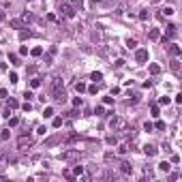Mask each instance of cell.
I'll use <instances>...</instances> for the list:
<instances>
[{"mask_svg": "<svg viewBox=\"0 0 182 182\" xmlns=\"http://www.w3.org/2000/svg\"><path fill=\"white\" fill-rule=\"evenodd\" d=\"M109 129H111V131H116V133H124V131L129 129V124H127V120H124V118L114 116V118L109 120Z\"/></svg>", "mask_w": 182, "mask_h": 182, "instance_id": "cell-1", "label": "cell"}, {"mask_svg": "<svg viewBox=\"0 0 182 182\" xmlns=\"http://www.w3.org/2000/svg\"><path fill=\"white\" fill-rule=\"evenodd\" d=\"M58 11H60V17H64V19H73L75 17V6L69 4V2H62Z\"/></svg>", "mask_w": 182, "mask_h": 182, "instance_id": "cell-2", "label": "cell"}, {"mask_svg": "<svg viewBox=\"0 0 182 182\" xmlns=\"http://www.w3.org/2000/svg\"><path fill=\"white\" fill-rule=\"evenodd\" d=\"M165 28H167V30H165V37L161 39V43H163V45H165V43H169V39H174V37H176V32H178V30H176V24H167Z\"/></svg>", "mask_w": 182, "mask_h": 182, "instance_id": "cell-3", "label": "cell"}, {"mask_svg": "<svg viewBox=\"0 0 182 182\" xmlns=\"http://www.w3.org/2000/svg\"><path fill=\"white\" fill-rule=\"evenodd\" d=\"M79 156H82V152H79V150H67V152H62V161H67V163L79 161Z\"/></svg>", "mask_w": 182, "mask_h": 182, "instance_id": "cell-4", "label": "cell"}, {"mask_svg": "<svg viewBox=\"0 0 182 182\" xmlns=\"http://www.w3.org/2000/svg\"><path fill=\"white\" fill-rule=\"evenodd\" d=\"M51 99L58 101V103H64V101H67V92H64V88H54V90H51Z\"/></svg>", "mask_w": 182, "mask_h": 182, "instance_id": "cell-5", "label": "cell"}, {"mask_svg": "<svg viewBox=\"0 0 182 182\" xmlns=\"http://www.w3.org/2000/svg\"><path fill=\"white\" fill-rule=\"evenodd\" d=\"M30 146H32V137L30 135H22L17 139V148H19V150H26V148H30Z\"/></svg>", "mask_w": 182, "mask_h": 182, "instance_id": "cell-6", "label": "cell"}, {"mask_svg": "<svg viewBox=\"0 0 182 182\" xmlns=\"http://www.w3.org/2000/svg\"><path fill=\"white\" fill-rule=\"evenodd\" d=\"M156 152H159V148H156L154 144H146V146H144V154H146V156H154Z\"/></svg>", "mask_w": 182, "mask_h": 182, "instance_id": "cell-7", "label": "cell"}, {"mask_svg": "<svg viewBox=\"0 0 182 182\" xmlns=\"http://www.w3.org/2000/svg\"><path fill=\"white\" fill-rule=\"evenodd\" d=\"M167 51H169V56H172V58H178V56L182 54L180 45H176V43H169V47H167Z\"/></svg>", "mask_w": 182, "mask_h": 182, "instance_id": "cell-8", "label": "cell"}, {"mask_svg": "<svg viewBox=\"0 0 182 182\" xmlns=\"http://www.w3.org/2000/svg\"><path fill=\"white\" fill-rule=\"evenodd\" d=\"M135 60L137 62H146V60H148V49H137L135 51Z\"/></svg>", "mask_w": 182, "mask_h": 182, "instance_id": "cell-9", "label": "cell"}, {"mask_svg": "<svg viewBox=\"0 0 182 182\" xmlns=\"http://www.w3.org/2000/svg\"><path fill=\"white\" fill-rule=\"evenodd\" d=\"M118 165H120V172H122V174H131V172H133V165H131L129 161H122V163H118Z\"/></svg>", "mask_w": 182, "mask_h": 182, "instance_id": "cell-10", "label": "cell"}, {"mask_svg": "<svg viewBox=\"0 0 182 182\" xmlns=\"http://www.w3.org/2000/svg\"><path fill=\"white\" fill-rule=\"evenodd\" d=\"M169 67H172V71H174L176 75H180V60H178V58H172Z\"/></svg>", "mask_w": 182, "mask_h": 182, "instance_id": "cell-11", "label": "cell"}, {"mask_svg": "<svg viewBox=\"0 0 182 182\" xmlns=\"http://www.w3.org/2000/svg\"><path fill=\"white\" fill-rule=\"evenodd\" d=\"M4 101H6V109H9V111H13V109H17V107H19V103H17L15 99H9V96H6Z\"/></svg>", "mask_w": 182, "mask_h": 182, "instance_id": "cell-12", "label": "cell"}, {"mask_svg": "<svg viewBox=\"0 0 182 182\" xmlns=\"http://www.w3.org/2000/svg\"><path fill=\"white\" fill-rule=\"evenodd\" d=\"M32 19H34V15H32L30 11H24V13H22V22H24V24H30Z\"/></svg>", "mask_w": 182, "mask_h": 182, "instance_id": "cell-13", "label": "cell"}, {"mask_svg": "<svg viewBox=\"0 0 182 182\" xmlns=\"http://www.w3.org/2000/svg\"><path fill=\"white\" fill-rule=\"evenodd\" d=\"M90 79L94 84H99V82L103 79V73H101V71H94V73H90Z\"/></svg>", "mask_w": 182, "mask_h": 182, "instance_id": "cell-14", "label": "cell"}, {"mask_svg": "<svg viewBox=\"0 0 182 182\" xmlns=\"http://www.w3.org/2000/svg\"><path fill=\"white\" fill-rule=\"evenodd\" d=\"M11 26H13V28H17V30H22V28H24V22H22V17H17V19H11Z\"/></svg>", "mask_w": 182, "mask_h": 182, "instance_id": "cell-15", "label": "cell"}, {"mask_svg": "<svg viewBox=\"0 0 182 182\" xmlns=\"http://www.w3.org/2000/svg\"><path fill=\"white\" fill-rule=\"evenodd\" d=\"M105 163H118V156H116L114 152H107V154H105Z\"/></svg>", "mask_w": 182, "mask_h": 182, "instance_id": "cell-16", "label": "cell"}, {"mask_svg": "<svg viewBox=\"0 0 182 182\" xmlns=\"http://www.w3.org/2000/svg\"><path fill=\"white\" fill-rule=\"evenodd\" d=\"M148 37H150V41H156V39L161 37V34H159V30H156V28H152V30L148 32Z\"/></svg>", "mask_w": 182, "mask_h": 182, "instance_id": "cell-17", "label": "cell"}, {"mask_svg": "<svg viewBox=\"0 0 182 182\" xmlns=\"http://www.w3.org/2000/svg\"><path fill=\"white\" fill-rule=\"evenodd\" d=\"M9 60H11V64H15V67H17V64H22V62H19V56H17V54H9Z\"/></svg>", "mask_w": 182, "mask_h": 182, "instance_id": "cell-18", "label": "cell"}, {"mask_svg": "<svg viewBox=\"0 0 182 182\" xmlns=\"http://www.w3.org/2000/svg\"><path fill=\"white\" fill-rule=\"evenodd\" d=\"M159 169H161V172H165V174H167V172H169V169H172V165H169V163H167V161H163V163H159Z\"/></svg>", "mask_w": 182, "mask_h": 182, "instance_id": "cell-19", "label": "cell"}, {"mask_svg": "<svg viewBox=\"0 0 182 182\" xmlns=\"http://www.w3.org/2000/svg\"><path fill=\"white\" fill-rule=\"evenodd\" d=\"M150 73H152V75H159V73H161V67L152 62V64H150Z\"/></svg>", "mask_w": 182, "mask_h": 182, "instance_id": "cell-20", "label": "cell"}, {"mask_svg": "<svg viewBox=\"0 0 182 182\" xmlns=\"http://www.w3.org/2000/svg\"><path fill=\"white\" fill-rule=\"evenodd\" d=\"M54 88H62V79L60 77H54V82H51V90Z\"/></svg>", "mask_w": 182, "mask_h": 182, "instance_id": "cell-21", "label": "cell"}, {"mask_svg": "<svg viewBox=\"0 0 182 182\" xmlns=\"http://www.w3.org/2000/svg\"><path fill=\"white\" fill-rule=\"evenodd\" d=\"M19 124V118L17 116H9V127H17Z\"/></svg>", "mask_w": 182, "mask_h": 182, "instance_id": "cell-22", "label": "cell"}, {"mask_svg": "<svg viewBox=\"0 0 182 182\" xmlns=\"http://www.w3.org/2000/svg\"><path fill=\"white\" fill-rule=\"evenodd\" d=\"M73 174H75L77 178H82V176H84L86 172H84V167H82V165H75V172H73Z\"/></svg>", "mask_w": 182, "mask_h": 182, "instance_id": "cell-23", "label": "cell"}, {"mask_svg": "<svg viewBox=\"0 0 182 182\" xmlns=\"http://www.w3.org/2000/svg\"><path fill=\"white\" fill-rule=\"evenodd\" d=\"M28 37H32V32H28V30H19V39H22V41H26Z\"/></svg>", "mask_w": 182, "mask_h": 182, "instance_id": "cell-24", "label": "cell"}, {"mask_svg": "<svg viewBox=\"0 0 182 182\" xmlns=\"http://www.w3.org/2000/svg\"><path fill=\"white\" fill-rule=\"evenodd\" d=\"M75 90L77 92H86V84H84V82H77V84H75Z\"/></svg>", "mask_w": 182, "mask_h": 182, "instance_id": "cell-25", "label": "cell"}, {"mask_svg": "<svg viewBox=\"0 0 182 182\" xmlns=\"http://www.w3.org/2000/svg\"><path fill=\"white\" fill-rule=\"evenodd\" d=\"M9 131H11V129H4V131L0 133V139H2V141H6V139L11 137V133H9Z\"/></svg>", "mask_w": 182, "mask_h": 182, "instance_id": "cell-26", "label": "cell"}, {"mask_svg": "<svg viewBox=\"0 0 182 182\" xmlns=\"http://www.w3.org/2000/svg\"><path fill=\"white\" fill-rule=\"evenodd\" d=\"M148 17H150V13H148L146 9H144V11H139V19H141V22H146Z\"/></svg>", "mask_w": 182, "mask_h": 182, "instance_id": "cell-27", "label": "cell"}, {"mask_svg": "<svg viewBox=\"0 0 182 182\" xmlns=\"http://www.w3.org/2000/svg\"><path fill=\"white\" fill-rule=\"evenodd\" d=\"M30 86H32V88H39V86H41V77H34V79H30Z\"/></svg>", "mask_w": 182, "mask_h": 182, "instance_id": "cell-28", "label": "cell"}, {"mask_svg": "<svg viewBox=\"0 0 182 182\" xmlns=\"http://www.w3.org/2000/svg\"><path fill=\"white\" fill-rule=\"evenodd\" d=\"M127 47H129V49H135L137 41H135V39H127Z\"/></svg>", "mask_w": 182, "mask_h": 182, "instance_id": "cell-29", "label": "cell"}, {"mask_svg": "<svg viewBox=\"0 0 182 182\" xmlns=\"http://www.w3.org/2000/svg\"><path fill=\"white\" fill-rule=\"evenodd\" d=\"M161 13H163V15H174V6H165Z\"/></svg>", "mask_w": 182, "mask_h": 182, "instance_id": "cell-30", "label": "cell"}, {"mask_svg": "<svg viewBox=\"0 0 182 182\" xmlns=\"http://www.w3.org/2000/svg\"><path fill=\"white\" fill-rule=\"evenodd\" d=\"M43 116H45V118H51V116H54V109H51V107H45Z\"/></svg>", "mask_w": 182, "mask_h": 182, "instance_id": "cell-31", "label": "cell"}, {"mask_svg": "<svg viewBox=\"0 0 182 182\" xmlns=\"http://www.w3.org/2000/svg\"><path fill=\"white\" fill-rule=\"evenodd\" d=\"M9 79H11V84H17V82H19V77H17V73H11V75H9Z\"/></svg>", "mask_w": 182, "mask_h": 182, "instance_id": "cell-32", "label": "cell"}, {"mask_svg": "<svg viewBox=\"0 0 182 182\" xmlns=\"http://www.w3.org/2000/svg\"><path fill=\"white\" fill-rule=\"evenodd\" d=\"M169 101H172L169 96H161V99H159V103H161V105H169Z\"/></svg>", "mask_w": 182, "mask_h": 182, "instance_id": "cell-33", "label": "cell"}, {"mask_svg": "<svg viewBox=\"0 0 182 182\" xmlns=\"http://www.w3.org/2000/svg\"><path fill=\"white\" fill-rule=\"evenodd\" d=\"M30 54H32V56H41V54H43V49H41V47H34Z\"/></svg>", "mask_w": 182, "mask_h": 182, "instance_id": "cell-34", "label": "cell"}, {"mask_svg": "<svg viewBox=\"0 0 182 182\" xmlns=\"http://www.w3.org/2000/svg\"><path fill=\"white\" fill-rule=\"evenodd\" d=\"M73 105H75V107H82V105H84V101L77 96V99H73Z\"/></svg>", "mask_w": 182, "mask_h": 182, "instance_id": "cell-35", "label": "cell"}, {"mask_svg": "<svg viewBox=\"0 0 182 182\" xmlns=\"http://www.w3.org/2000/svg\"><path fill=\"white\" fill-rule=\"evenodd\" d=\"M54 127L60 129V127H62V118H54Z\"/></svg>", "mask_w": 182, "mask_h": 182, "instance_id": "cell-36", "label": "cell"}, {"mask_svg": "<svg viewBox=\"0 0 182 182\" xmlns=\"http://www.w3.org/2000/svg\"><path fill=\"white\" fill-rule=\"evenodd\" d=\"M144 174H146V176H148V178H154V174H152V169H150V167H148V165H146V169H144Z\"/></svg>", "mask_w": 182, "mask_h": 182, "instance_id": "cell-37", "label": "cell"}, {"mask_svg": "<svg viewBox=\"0 0 182 182\" xmlns=\"http://www.w3.org/2000/svg\"><path fill=\"white\" fill-rule=\"evenodd\" d=\"M109 2H114V0H92V4H109Z\"/></svg>", "mask_w": 182, "mask_h": 182, "instance_id": "cell-38", "label": "cell"}, {"mask_svg": "<svg viewBox=\"0 0 182 182\" xmlns=\"http://www.w3.org/2000/svg\"><path fill=\"white\" fill-rule=\"evenodd\" d=\"M116 141H118V137H116V135H109V137H107V144H111V146H114Z\"/></svg>", "mask_w": 182, "mask_h": 182, "instance_id": "cell-39", "label": "cell"}, {"mask_svg": "<svg viewBox=\"0 0 182 182\" xmlns=\"http://www.w3.org/2000/svg\"><path fill=\"white\" fill-rule=\"evenodd\" d=\"M94 114H96V116H105V109H103V107H96Z\"/></svg>", "mask_w": 182, "mask_h": 182, "instance_id": "cell-40", "label": "cell"}, {"mask_svg": "<svg viewBox=\"0 0 182 182\" xmlns=\"http://www.w3.org/2000/svg\"><path fill=\"white\" fill-rule=\"evenodd\" d=\"M150 111H152V116L156 118V116H159V105H152V109H150Z\"/></svg>", "mask_w": 182, "mask_h": 182, "instance_id": "cell-41", "label": "cell"}, {"mask_svg": "<svg viewBox=\"0 0 182 182\" xmlns=\"http://www.w3.org/2000/svg\"><path fill=\"white\" fill-rule=\"evenodd\" d=\"M118 152H120V154H127V152H129V146H120Z\"/></svg>", "mask_w": 182, "mask_h": 182, "instance_id": "cell-42", "label": "cell"}, {"mask_svg": "<svg viewBox=\"0 0 182 182\" xmlns=\"http://www.w3.org/2000/svg\"><path fill=\"white\" fill-rule=\"evenodd\" d=\"M71 4H73V6H77V9H82V4H84V0H73Z\"/></svg>", "mask_w": 182, "mask_h": 182, "instance_id": "cell-43", "label": "cell"}, {"mask_svg": "<svg viewBox=\"0 0 182 182\" xmlns=\"http://www.w3.org/2000/svg\"><path fill=\"white\" fill-rule=\"evenodd\" d=\"M86 90L90 92V94H96V90H99V86H96V84H94V86H90V88H86Z\"/></svg>", "mask_w": 182, "mask_h": 182, "instance_id": "cell-44", "label": "cell"}, {"mask_svg": "<svg viewBox=\"0 0 182 182\" xmlns=\"http://www.w3.org/2000/svg\"><path fill=\"white\" fill-rule=\"evenodd\" d=\"M26 54H28V47L22 45V47H19V56H26Z\"/></svg>", "mask_w": 182, "mask_h": 182, "instance_id": "cell-45", "label": "cell"}, {"mask_svg": "<svg viewBox=\"0 0 182 182\" xmlns=\"http://www.w3.org/2000/svg\"><path fill=\"white\" fill-rule=\"evenodd\" d=\"M103 103H105V105H111V103H114V99H111V96H105V99H103Z\"/></svg>", "mask_w": 182, "mask_h": 182, "instance_id": "cell-46", "label": "cell"}, {"mask_svg": "<svg viewBox=\"0 0 182 182\" xmlns=\"http://www.w3.org/2000/svg\"><path fill=\"white\" fill-rule=\"evenodd\" d=\"M22 107H24V109H26V111H30V109H32V105H30V101H26V103H24V105H22Z\"/></svg>", "mask_w": 182, "mask_h": 182, "instance_id": "cell-47", "label": "cell"}, {"mask_svg": "<svg viewBox=\"0 0 182 182\" xmlns=\"http://www.w3.org/2000/svg\"><path fill=\"white\" fill-rule=\"evenodd\" d=\"M156 129H159V131H163V129H165V122H163V120H159V122H156Z\"/></svg>", "mask_w": 182, "mask_h": 182, "instance_id": "cell-48", "label": "cell"}, {"mask_svg": "<svg viewBox=\"0 0 182 182\" xmlns=\"http://www.w3.org/2000/svg\"><path fill=\"white\" fill-rule=\"evenodd\" d=\"M45 131H47L45 127H39V129H37V133H39V135H45Z\"/></svg>", "mask_w": 182, "mask_h": 182, "instance_id": "cell-49", "label": "cell"}, {"mask_svg": "<svg viewBox=\"0 0 182 182\" xmlns=\"http://www.w3.org/2000/svg\"><path fill=\"white\" fill-rule=\"evenodd\" d=\"M0 96H2V99H6V96H9V92L4 90V88H0Z\"/></svg>", "mask_w": 182, "mask_h": 182, "instance_id": "cell-50", "label": "cell"}, {"mask_svg": "<svg viewBox=\"0 0 182 182\" xmlns=\"http://www.w3.org/2000/svg\"><path fill=\"white\" fill-rule=\"evenodd\" d=\"M2 159H4V156H2V152H0V163H2Z\"/></svg>", "mask_w": 182, "mask_h": 182, "instance_id": "cell-51", "label": "cell"}, {"mask_svg": "<svg viewBox=\"0 0 182 182\" xmlns=\"http://www.w3.org/2000/svg\"><path fill=\"white\" fill-rule=\"evenodd\" d=\"M152 2H161V0H152Z\"/></svg>", "mask_w": 182, "mask_h": 182, "instance_id": "cell-52", "label": "cell"}]
</instances>
